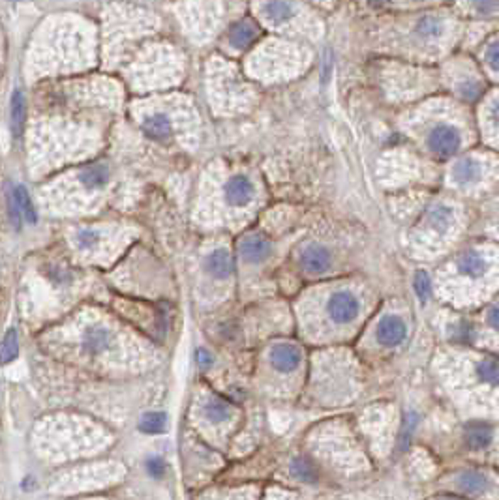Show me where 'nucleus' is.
<instances>
[{
	"label": "nucleus",
	"instance_id": "obj_1",
	"mask_svg": "<svg viewBox=\"0 0 499 500\" xmlns=\"http://www.w3.org/2000/svg\"><path fill=\"white\" fill-rule=\"evenodd\" d=\"M423 144L426 152L435 156L437 160H449L464 149L466 134L461 129L460 122H454V118L441 117L426 122L423 129Z\"/></svg>",
	"mask_w": 499,
	"mask_h": 500
},
{
	"label": "nucleus",
	"instance_id": "obj_2",
	"mask_svg": "<svg viewBox=\"0 0 499 500\" xmlns=\"http://www.w3.org/2000/svg\"><path fill=\"white\" fill-rule=\"evenodd\" d=\"M362 302L351 289H338L325 300V315L333 326H348L360 317Z\"/></svg>",
	"mask_w": 499,
	"mask_h": 500
},
{
	"label": "nucleus",
	"instance_id": "obj_3",
	"mask_svg": "<svg viewBox=\"0 0 499 500\" xmlns=\"http://www.w3.org/2000/svg\"><path fill=\"white\" fill-rule=\"evenodd\" d=\"M452 33V23L451 17L445 16V13H435V11H430V13H423L413 21V27H411V34H413L415 42H419L420 45H437L443 40L451 36Z\"/></svg>",
	"mask_w": 499,
	"mask_h": 500
},
{
	"label": "nucleus",
	"instance_id": "obj_4",
	"mask_svg": "<svg viewBox=\"0 0 499 500\" xmlns=\"http://www.w3.org/2000/svg\"><path fill=\"white\" fill-rule=\"evenodd\" d=\"M486 176V165L483 160L475 156H461L452 163L449 170V180L452 186L461 190H471L475 186H481Z\"/></svg>",
	"mask_w": 499,
	"mask_h": 500
},
{
	"label": "nucleus",
	"instance_id": "obj_5",
	"mask_svg": "<svg viewBox=\"0 0 499 500\" xmlns=\"http://www.w3.org/2000/svg\"><path fill=\"white\" fill-rule=\"evenodd\" d=\"M457 208L449 204V202H434L426 210V214H424L423 227L430 236H434L435 240H441L445 238L447 234L452 233V229L457 227Z\"/></svg>",
	"mask_w": 499,
	"mask_h": 500
},
{
	"label": "nucleus",
	"instance_id": "obj_6",
	"mask_svg": "<svg viewBox=\"0 0 499 500\" xmlns=\"http://www.w3.org/2000/svg\"><path fill=\"white\" fill-rule=\"evenodd\" d=\"M141 128L147 137H151L156 143H171L178 132L175 115L171 111H161V109L145 115L141 120Z\"/></svg>",
	"mask_w": 499,
	"mask_h": 500
},
{
	"label": "nucleus",
	"instance_id": "obj_7",
	"mask_svg": "<svg viewBox=\"0 0 499 500\" xmlns=\"http://www.w3.org/2000/svg\"><path fill=\"white\" fill-rule=\"evenodd\" d=\"M447 74L451 81V88L464 101H477L484 94L483 81L467 66L457 64L454 68L447 69Z\"/></svg>",
	"mask_w": 499,
	"mask_h": 500
},
{
	"label": "nucleus",
	"instance_id": "obj_8",
	"mask_svg": "<svg viewBox=\"0 0 499 500\" xmlns=\"http://www.w3.org/2000/svg\"><path fill=\"white\" fill-rule=\"evenodd\" d=\"M222 195L229 208H246L256 201L258 190L252 178H248L246 175H233L222 187Z\"/></svg>",
	"mask_w": 499,
	"mask_h": 500
},
{
	"label": "nucleus",
	"instance_id": "obj_9",
	"mask_svg": "<svg viewBox=\"0 0 499 500\" xmlns=\"http://www.w3.org/2000/svg\"><path fill=\"white\" fill-rule=\"evenodd\" d=\"M490 257L483 250H467L457 259L458 276L466 281H481L488 276L490 272Z\"/></svg>",
	"mask_w": 499,
	"mask_h": 500
},
{
	"label": "nucleus",
	"instance_id": "obj_10",
	"mask_svg": "<svg viewBox=\"0 0 499 500\" xmlns=\"http://www.w3.org/2000/svg\"><path fill=\"white\" fill-rule=\"evenodd\" d=\"M269 362L278 373H284V375L295 373L302 364L301 347L289 341H278L270 347Z\"/></svg>",
	"mask_w": 499,
	"mask_h": 500
},
{
	"label": "nucleus",
	"instance_id": "obj_11",
	"mask_svg": "<svg viewBox=\"0 0 499 500\" xmlns=\"http://www.w3.org/2000/svg\"><path fill=\"white\" fill-rule=\"evenodd\" d=\"M259 36H261V28L253 19L250 17H244L241 21H236L233 27L229 28L227 33V45H229L233 51L241 53V51H246L258 42Z\"/></svg>",
	"mask_w": 499,
	"mask_h": 500
},
{
	"label": "nucleus",
	"instance_id": "obj_12",
	"mask_svg": "<svg viewBox=\"0 0 499 500\" xmlns=\"http://www.w3.org/2000/svg\"><path fill=\"white\" fill-rule=\"evenodd\" d=\"M377 341L382 343L383 347H400L408 337V326H406V320L402 317H396V315H386L379 320L377 325Z\"/></svg>",
	"mask_w": 499,
	"mask_h": 500
},
{
	"label": "nucleus",
	"instance_id": "obj_13",
	"mask_svg": "<svg viewBox=\"0 0 499 500\" xmlns=\"http://www.w3.org/2000/svg\"><path fill=\"white\" fill-rule=\"evenodd\" d=\"M457 485L458 489L464 491L467 496H484L488 495L490 491H494V479L483 470H477V468L464 470V472L458 474Z\"/></svg>",
	"mask_w": 499,
	"mask_h": 500
},
{
	"label": "nucleus",
	"instance_id": "obj_14",
	"mask_svg": "<svg viewBox=\"0 0 499 500\" xmlns=\"http://www.w3.org/2000/svg\"><path fill=\"white\" fill-rule=\"evenodd\" d=\"M259 13L273 27H282L295 17V4L293 0H263L259 4Z\"/></svg>",
	"mask_w": 499,
	"mask_h": 500
},
{
	"label": "nucleus",
	"instance_id": "obj_15",
	"mask_svg": "<svg viewBox=\"0 0 499 500\" xmlns=\"http://www.w3.org/2000/svg\"><path fill=\"white\" fill-rule=\"evenodd\" d=\"M333 264V257L331 251L321 244H310L306 245L301 253V267L314 276L325 274Z\"/></svg>",
	"mask_w": 499,
	"mask_h": 500
},
{
	"label": "nucleus",
	"instance_id": "obj_16",
	"mask_svg": "<svg viewBox=\"0 0 499 500\" xmlns=\"http://www.w3.org/2000/svg\"><path fill=\"white\" fill-rule=\"evenodd\" d=\"M241 257L250 264H259L263 262L265 259H269L270 251H273V245L265 236L261 234H250L246 238L241 242Z\"/></svg>",
	"mask_w": 499,
	"mask_h": 500
},
{
	"label": "nucleus",
	"instance_id": "obj_17",
	"mask_svg": "<svg viewBox=\"0 0 499 500\" xmlns=\"http://www.w3.org/2000/svg\"><path fill=\"white\" fill-rule=\"evenodd\" d=\"M113 345V334L109 332V328L102 325H94L91 328H86L85 335H83V349L86 354L98 356L109 351Z\"/></svg>",
	"mask_w": 499,
	"mask_h": 500
},
{
	"label": "nucleus",
	"instance_id": "obj_18",
	"mask_svg": "<svg viewBox=\"0 0 499 500\" xmlns=\"http://www.w3.org/2000/svg\"><path fill=\"white\" fill-rule=\"evenodd\" d=\"M205 268L210 276L216 279H227L233 274V259L231 253L226 248H216L209 253L207 261H205Z\"/></svg>",
	"mask_w": 499,
	"mask_h": 500
},
{
	"label": "nucleus",
	"instance_id": "obj_19",
	"mask_svg": "<svg viewBox=\"0 0 499 500\" xmlns=\"http://www.w3.org/2000/svg\"><path fill=\"white\" fill-rule=\"evenodd\" d=\"M494 441V427L488 426V424H483V421H477V424H469L466 429V444L471 450H486V448L492 444Z\"/></svg>",
	"mask_w": 499,
	"mask_h": 500
},
{
	"label": "nucleus",
	"instance_id": "obj_20",
	"mask_svg": "<svg viewBox=\"0 0 499 500\" xmlns=\"http://www.w3.org/2000/svg\"><path fill=\"white\" fill-rule=\"evenodd\" d=\"M289 472L297 482H302V484H317L319 482V470L306 455H297L291 459Z\"/></svg>",
	"mask_w": 499,
	"mask_h": 500
},
{
	"label": "nucleus",
	"instance_id": "obj_21",
	"mask_svg": "<svg viewBox=\"0 0 499 500\" xmlns=\"http://www.w3.org/2000/svg\"><path fill=\"white\" fill-rule=\"evenodd\" d=\"M231 414H233V407H231L226 400H222V397H216L214 395V397L205 401L203 416L210 424H214V426L227 424V421L231 420Z\"/></svg>",
	"mask_w": 499,
	"mask_h": 500
},
{
	"label": "nucleus",
	"instance_id": "obj_22",
	"mask_svg": "<svg viewBox=\"0 0 499 500\" xmlns=\"http://www.w3.org/2000/svg\"><path fill=\"white\" fill-rule=\"evenodd\" d=\"M79 180L88 190H100V187H103L109 182V169L102 165V163L88 165L86 169L81 170Z\"/></svg>",
	"mask_w": 499,
	"mask_h": 500
},
{
	"label": "nucleus",
	"instance_id": "obj_23",
	"mask_svg": "<svg viewBox=\"0 0 499 500\" xmlns=\"http://www.w3.org/2000/svg\"><path fill=\"white\" fill-rule=\"evenodd\" d=\"M11 197H13L17 208H19V212H21V218H25L27 221L34 223V221H36V210H34V204L33 201H30V197H28L27 190H25L23 186L13 187Z\"/></svg>",
	"mask_w": 499,
	"mask_h": 500
},
{
	"label": "nucleus",
	"instance_id": "obj_24",
	"mask_svg": "<svg viewBox=\"0 0 499 500\" xmlns=\"http://www.w3.org/2000/svg\"><path fill=\"white\" fill-rule=\"evenodd\" d=\"M166 424H167L166 412L156 410V412H147V414L141 418L139 429L143 433H147V435H158V433H161L164 429H166Z\"/></svg>",
	"mask_w": 499,
	"mask_h": 500
},
{
	"label": "nucleus",
	"instance_id": "obj_25",
	"mask_svg": "<svg viewBox=\"0 0 499 500\" xmlns=\"http://www.w3.org/2000/svg\"><path fill=\"white\" fill-rule=\"evenodd\" d=\"M17 354H19V339H17L16 328H10L6 332L2 347H0V364L2 366L11 364L17 358Z\"/></svg>",
	"mask_w": 499,
	"mask_h": 500
},
{
	"label": "nucleus",
	"instance_id": "obj_26",
	"mask_svg": "<svg viewBox=\"0 0 499 500\" xmlns=\"http://www.w3.org/2000/svg\"><path fill=\"white\" fill-rule=\"evenodd\" d=\"M475 373L481 383L495 386L498 384V360L495 358H483L475 366Z\"/></svg>",
	"mask_w": 499,
	"mask_h": 500
},
{
	"label": "nucleus",
	"instance_id": "obj_27",
	"mask_svg": "<svg viewBox=\"0 0 499 500\" xmlns=\"http://www.w3.org/2000/svg\"><path fill=\"white\" fill-rule=\"evenodd\" d=\"M11 122H13L16 135L21 134L23 124H25V98L21 91L13 92V98H11Z\"/></svg>",
	"mask_w": 499,
	"mask_h": 500
},
{
	"label": "nucleus",
	"instance_id": "obj_28",
	"mask_svg": "<svg viewBox=\"0 0 499 500\" xmlns=\"http://www.w3.org/2000/svg\"><path fill=\"white\" fill-rule=\"evenodd\" d=\"M467 10L477 17L498 16V0H467Z\"/></svg>",
	"mask_w": 499,
	"mask_h": 500
},
{
	"label": "nucleus",
	"instance_id": "obj_29",
	"mask_svg": "<svg viewBox=\"0 0 499 500\" xmlns=\"http://www.w3.org/2000/svg\"><path fill=\"white\" fill-rule=\"evenodd\" d=\"M483 118V124H490V137L495 144V137H498V98L495 94H492V100L488 103H484Z\"/></svg>",
	"mask_w": 499,
	"mask_h": 500
},
{
	"label": "nucleus",
	"instance_id": "obj_30",
	"mask_svg": "<svg viewBox=\"0 0 499 500\" xmlns=\"http://www.w3.org/2000/svg\"><path fill=\"white\" fill-rule=\"evenodd\" d=\"M483 62L486 69H490V75L495 79V75H498V37L495 36L484 43Z\"/></svg>",
	"mask_w": 499,
	"mask_h": 500
},
{
	"label": "nucleus",
	"instance_id": "obj_31",
	"mask_svg": "<svg viewBox=\"0 0 499 500\" xmlns=\"http://www.w3.org/2000/svg\"><path fill=\"white\" fill-rule=\"evenodd\" d=\"M415 293H417V296H419L420 302H428L430 296H432V279H430V276L426 274L424 270L417 272V276H415Z\"/></svg>",
	"mask_w": 499,
	"mask_h": 500
},
{
	"label": "nucleus",
	"instance_id": "obj_32",
	"mask_svg": "<svg viewBox=\"0 0 499 500\" xmlns=\"http://www.w3.org/2000/svg\"><path fill=\"white\" fill-rule=\"evenodd\" d=\"M451 335L452 339L458 341V343H471L473 337H475V328L467 320H460V322L452 326Z\"/></svg>",
	"mask_w": 499,
	"mask_h": 500
},
{
	"label": "nucleus",
	"instance_id": "obj_33",
	"mask_svg": "<svg viewBox=\"0 0 499 500\" xmlns=\"http://www.w3.org/2000/svg\"><path fill=\"white\" fill-rule=\"evenodd\" d=\"M417 424H419V416L415 412H409L403 420V427H402V435H400V448H408L409 442H411V436H413L415 429H417Z\"/></svg>",
	"mask_w": 499,
	"mask_h": 500
},
{
	"label": "nucleus",
	"instance_id": "obj_34",
	"mask_svg": "<svg viewBox=\"0 0 499 500\" xmlns=\"http://www.w3.org/2000/svg\"><path fill=\"white\" fill-rule=\"evenodd\" d=\"M77 245L81 250H91L100 242V233L94 229H81L76 236Z\"/></svg>",
	"mask_w": 499,
	"mask_h": 500
},
{
	"label": "nucleus",
	"instance_id": "obj_35",
	"mask_svg": "<svg viewBox=\"0 0 499 500\" xmlns=\"http://www.w3.org/2000/svg\"><path fill=\"white\" fill-rule=\"evenodd\" d=\"M147 470H149L152 478H161L167 470L166 461H164L160 455H152V458L147 459Z\"/></svg>",
	"mask_w": 499,
	"mask_h": 500
},
{
	"label": "nucleus",
	"instance_id": "obj_36",
	"mask_svg": "<svg viewBox=\"0 0 499 500\" xmlns=\"http://www.w3.org/2000/svg\"><path fill=\"white\" fill-rule=\"evenodd\" d=\"M195 360H197V364L201 367H209L212 366V362H214V356H212V352L207 351V349H197V352H195Z\"/></svg>",
	"mask_w": 499,
	"mask_h": 500
},
{
	"label": "nucleus",
	"instance_id": "obj_37",
	"mask_svg": "<svg viewBox=\"0 0 499 500\" xmlns=\"http://www.w3.org/2000/svg\"><path fill=\"white\" fill-rule=\"evenodd\" d=\"M488 322H490V326H492V328H495V326H498V308H495V306H492V308H490Z\"/></svg>",
	"mask_w": 499,
	"mask_h": 500
},
{
	"label": "nucleus",
	"instance_id": "obj_38",
	"mask_svg": "<svg viewBox=\"0 0 499 500\" xmlns=\"http://www.w3.org/2000/svg\"><path fill=\"white\" fill-rule=\"evenodd\" d=\"M440 500H457V499H440Z\"/></svg>",
	"mask_w": 499,
	"mask_h": 500
}]
</instances>
